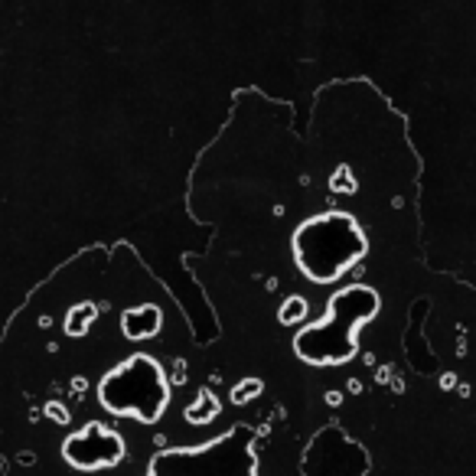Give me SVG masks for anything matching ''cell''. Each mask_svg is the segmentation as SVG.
I'll list each match as a JSON object with an SVG mask.
<instances>
[{
	"instance_id": "cell-6",
	"label": "cell",
	"mask_w": 476,
	"mask_h": 476,
	"mask_svg": "<svg viewBox=\"0 0 476 476\" xmlns=\"http://www.w3.org/2000/svg\"><path fill=\"white\" fill-rule=\"evenodd\" d=\"M278 320H281L284 326H294V323H300V320H307V300H303V297H287Z\"/></svg>"
},
{
	"instance_id": "cell-2",
	"label": "cell",
	"mask_w": 476,
	"mask_h": 476,
	"mask_svg": "<svg viewBox=\"0 0 476 476\" xmlns=\"http://www.w3.org/2000/svg\"><path fill=\"white\" fill-rule=\"evenodd\" d=\"M379 314V294L366 284L343 287L330 297L326 316L294 339V352L310 366H339L356 352L359 326Z\"/></svg>"
},
{
	"instance_id": "cell-1",
	"label": "cell",
	"mask_w": 476,
	"mask_h": 476,
	"mask_svg": "<svg viewBox=\"0 0 476 476\" xmlns=\"http://www.w3.org/2000/svg\"><path fill=\"white\" fill-rule=\"evenodd\" d=\"M297 268L314 284H333L352 264L366 258L368 238L359 222L343 209H330L303 219L291 238Z\"/></svg>"
},
{
	"instance_id": "cell-8",
	"label": "cell",
	"mask_w": 476,
	"mask_h": 476,
	"mask_svg": "<svg viewBox=\"0 0 476 476\" xmlns=\"http://www.w3.org/2000/svg\"><path fill=\"white\" fill-rule=\"evenodd\" d=\"M326 401H330V405H339V401H343V391H326Z\"/></svg>"
},
{
	"instance_id": "cell-5",
	"label": "cell",
	"mask_w": 476,
	"mask_h": 476,
	"mask_svg": "<svg viewBox=\"0 0 476 476\" xmlns=\"http://www.w3.org/2000/svg\"><path fill=\"white\" fill-rule=\"evenodd\" d=\"M212 418H219V401L212 391H199V398L186 408V421L189 424H206L212 421Z\"/></svg>"
},
{
	"instance_id": "cell-7",
	"label": "cell",
	"mask_w": 476,
	"mask_h": 476,
	"mask_svg": "<svg viewBox=\"0 0 476 476\" xmlns=\"http://www.w3.org/2000/svg\"><path fill=\"white\" fill-rule=\"evenodd\" d=\"M261 389H264V385H261L258 379H248V382H238L235 389H232V401H235V405H245V401H251V398H258L261 395Z\"/></svg>"
},
{
	"instance_id": "cell-3",
	"label": "cell",
	"mask_w": 476,
	"mask_h": 476,
	"mask_svg": "<svg viewBox=\"0 0 476 476\" xmlns=\"http://www.w3.org/2000/svg\"><path fill=\"white\" fill-rule=\"evenodd\" d=\"M95 398L105 414L114 418H134V421L153 424L160 421L170 401V382L157 359L151 356H130L121 366L108 368L98 379Z\"/></svg>"
},
{
	"instance_id": "cell-4",
	"label": "cell",
	"mask_w": 476,
	"mask_h": 476,
	"mask_svg": "<svg viewBox=\"0 0 476 476\" xmlns=\"http://www.w3.org/2000/svg\"><path fill=\"white\" fill-rule=\"evenodd\" d=\"M121 336L128 343H141V339H153L163 330V314L157 303H134L128 310H121Z\"/></svg>"
},
{
	"instance_id": "cell-9",
	"label": "cell",
	"mask_w": 476,
	"mask_h": 476,
	"mask_svg": "<svg viewBox=\"0 0 476 476\" xmlns=\"http://www.w3.org/2000/svg\"><path fill=\"white\" fill-rule=\"evenodd\" d=\"M349 391H352V395H359V391H362V382L359 379H349V385H346Z\"/></svg>"
}]
</instances>
